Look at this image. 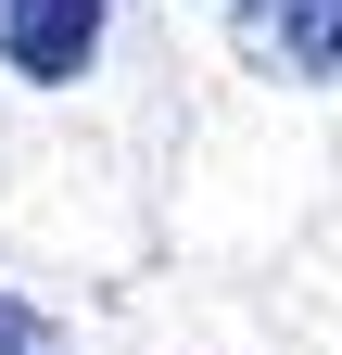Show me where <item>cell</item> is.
<instances>
[{"label": "cell", "mask_w": 342, "mask_h": 355, "mask_svg": "<svg viewBox=\"0 0 342 355\" xmlns=\"http://www.w3.org/2000/svg\"><path fill=\"white\" fill-rule=\"evenodd\" d=\"M0 355H64V330L38 318V304H26L13 279H0Z\"/></svg>", "instance_id": "3957f363"}, {"label": "cell", "mask_w": 342, "mask_h": 355, "mask_svg": "<svg viewBox=\"0 0 342 355\" xmlns=\"http://www.w3.org/2000/svg\"><path fill=\"white\" fill-rule=\"evenodd\" d=\"M228 38H241V64H267L291 89H330L342 76V0H203Z\"/></svg>", "instance_id": "6da1fadb"}, {"label": "cell", "mask_w": 342, "mask_h": 355, "mask_svg": "<svg viewBox=\"0 0 342 355\" xmlns=\"http://www.w3.org/2000/svg\"><path fill=\"white\" fill-rule=\"evenodd\" d=\"M102 26H114V0H0V64L64 89V76L102 64Z\"/></svg>", "instance_id": "7a4b0ae2"}]
</instances>
